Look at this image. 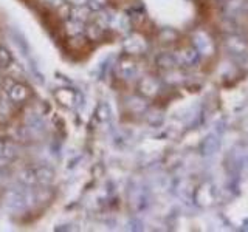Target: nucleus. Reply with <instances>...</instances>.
I'll return each instance as SVG.
<instances>
[{
    "instance_id": "nucleus-16",
    "label": "nucleus",
    "mask_w": 248,
    "mask_h": 232,
    "mask_svg": "<svg viewBox=\"0 0 248 232\" xmlns=\"http://www.w3.org/2000/svg\"><path fill=\"white\" fill-rule=\"evenodd\" d=\"M89 0H67V3L70 6H82V5H87Z\"/></svg>"
},
{
    "instance_id": "nucleus-9",
    "label": "nucleus",
    "mask_w": 248,
    "mask_h": 232,
    "mask_svg": "<svg viewBox=\"0 0 248 232\" xmlns=\"http://www.w3.org/2000/svg\"><path fill=\"white\" fill-rule=\"evenodd\" d=\"M104 34H106V31L101 28L98 23H95L93 20L87 22V25H85V33H84V36L87 37L89 41L98 42V41H101V39L104 37Z\"/></svg>"
},
{
    "instance_id": "nucleus-3",
    "label": "nucleus",
    "mask_w": 248,
    "mask_h": 232,
    "mask_svg": "<svg viewBox=\"0 0 248 232\" xmlns=\"http://www.w3.org/2000/svg\"><path fill=\"white\" fill-rule=\"evenodd\" d=\"M146 48V41L137 34V33H127L126 37L123 41V51L124 54H129V56H135V54H141Z\"/></svg>"
},
{
    "instance_id": "nucleus-13",
    "label": "nucleus",
    "mask_w": 248,
    "mask_h": 232,
    "mask_svg": "<svg viewBox=\"0 0 248 232\" xmlns=\"http://www.w3.org/2000/svg\"><path fill=\"white\" fill-rule=\"evenodd\" d=\"M155 87H157V85H155V82L152 81V79H149V77H144V79L140 82V91L143 93V95H151V93L155 90Z\"/></svg>"
},
{
    "instance_id": "nucleus-12",
    "label": "nucleus",
    "mask_w": 248,
    "mask_h": 232,
    "mask_svg": "<svg viewBox=\"0 0 248 232\" xmlns=\"http://www.w3.org/2000/svg\"><path fill=\"white\" fill-rule=\"evenodd\" d=\"M13 62H14L13 53L6 46L0 45V70H8Z\"/></svg>"
},
{
    "instance_id": "nucleus-18",
    "label": "nucleus",
    "mask_w": 248,
    "mask_h": 232,
    "mask_svg": "<svg viewBox=\"0 0 248 232\" xmlns=\"http://www.w3.org/2000/svg\"><path fill=\"white\" fill-rule=\"evenodd\" d=\"M2 79H3V76H2V73H0V84H2Z\"/></svg>"
},
{
    "instance_id": "nucleus-4",
    "label": "nucleus",
    "mask_w": 248,
    "mask_h": 232,
    "mask_svg": "<svg viewBox=\"0 0 248 232\" xmlns=\"http://www.w3.org/2000/svg\"><path fill=\"white\" fill-rule=\"evenodd\" d=\"M108 29L120 34H127L130 31V17L121 11H115L110 8V22H108Z\"/></svg>"
},
{
    "instance_id": "nucleus-1",
    "label": "nucleus",
    "mask_w": 248,
    "mask_h": 232,
    "mask_svg": "<svg viewBox=\"0 0 248 232\" xmlns=\"http://www.w3.org/2000/svg\"><path fill=\"white\" fill-rule=\"evenodd\" d=\"M54 99H56V102L62 107L65 108H70V110H73L81 102V96L79 93L73 88H68V87H62V88H58L54 91Z\"/></svg>"
},
{
    "instance_id": "nucleus-8",
    "label": "nucleus",
    "mask_w": 248,
    "mask_h": 232,
    "mask_svg": "<svg viewBox=\"0 0 248 232\" xmlns=\"http://www.w3.org/2000/svg\"><path fill=\"white\" fill-rule=\"evenodd\" d=\"M85 25L87 23L79 22V20H73V19H65L64 22V31L68 37H75V36H81L85 33Z\"/></svg>"
},
{
    "instance_id": "nucleus-15",
    "label": "nucleus",
    "mask_w": 248,
    "mask_h": 232,
    "mask_svg": "<svg viewBox=\"0 0 248 232\" xmlns=\"http://www.w3.org/2000/svg\"><path fill=\"white\" fill-rule=\"evenodd\" d=\"M41 2L46 6H50V8H61L62 5H65L67 3V0H41Z\"/></svg>"
},
{
    "instance_id": "nucleus-7",
    "label": "nucleus",
    "mask_w": 248,
    "mask_h": 232,
    "mask_svg": "<svg viewBox=\"0 0 248 232\" xmlns=\"http://www.w3.org/2000/svg\"><path fill=\"white\" fill-rule=\"evenodd\" d=\"M92 15L93 11L87 5H82V6H70V11H68V19H73V20H79L87 23L92 20Z\"/></svg>"
},
{
    "instance_id": "nucleus-2",
    "label": "nucleus",
    "mask_w": 248,
    "mask_h": 232,
    "mask_svg": "<svg viewBox=\"0 0 248 232\" xmlns=\"http://www.w3.org/2000/svg\"><path fill=\"white\" fill-rule=\"evenodd\" d=\"M115 73L123 81L132 79V77H134L135 73H137V64H135V60L132 59V56H129V54H124V56H121L118 59V62H116Z\"/></svg>"
},
{
    "instance_id": "nucleus-5",
    "label": "nucleus",
    "mask_w": 248,
    "mask_h": 232,
    "mask_svg": "<svg viewBox=\"0 0 248 232\" xmlns=\"http://www.w3.org/2000/svg\"><path fill=\"white\" fill-rule=\"evenodd\" d=\"M31 96V90L23 82H16L11 90L6 93V98L11 101L13 104H23L27 102Z\"/></svg>"
},
{
    "instance_id": "nucleus-14",
    "label": "nucleus",
    "mask_w": 248,
    "mask_h": 232,
    "mask_svg": "<svg viewBox=\"0 0 248 232\" xmlns=\"http://www.w3.org/2000/svg\"><path fill=\"white\" fill-rule=\"evenodd\" d=\"M107 3H108V0H89L87 6L93 13H96V11H101V10H104V8H107Z\"/></svg>"
},
{
    "instance_id": "nucleus-10",
    "label": "nucleus",
    "mask_w": 248,
    "mask_h": 232,
    "mask_svg": "<svg viewBox=\"0 0 248 232\" xmlns=\"http://www.w3.org/2000/svg\"><path fill=\"white\" fill-rule=\"evenodd\" d=\"M95 118L99 122H110L112 119V108L107 102H99L96 105V110H95Z\"/></svg>"
},
{
    "instance_id": "nucleus-11",
    "label": "nucleus",
    "mask_w": 248,
    "mask_h": 232,
    "mask_svg": "<svg viewBox=\"0 0 248 232\" xmlns=\"http://www.w3.org/2000/svg\"><path fill=\"white\" fill-rule=\"evenodd\" d=\"M19 183L22 186H27V188H34V186H37L34 169H23L22 172H19Z\"/></svg>"
},
{
    "instance_id": "nucleus-6",
    "label": "nucleus",
    "mask_w": 248,
    "mask_h": 232,
    "mask_svg": "<svg viewBox=\"0 0 248 232\" xmlns=\"http://www.w3.org/2000/svg\"><path fill=\"white\" fill-rule=\"evenodd\" d=\"M36 174V180L37 186H44V188H48V186L54 181V170L48 166H39L34 169Z\"/></svg>"
},
{
    "instance_id": "nucleus-17",
    "label": "nucleus",
    "mask_w": 248,
    "mask_h": 232,
    "mask_svg": "<svg viewBox=\"0 0 248 232\" xmlns=\"http://www.w3.org/2000/svg\"><path fill=\"white\" fill-rule=\"evenodd\" d=\"M5 143L6 141H2V139H0V160H6L5 158Z\"/></svg>"
}]
</instances>
